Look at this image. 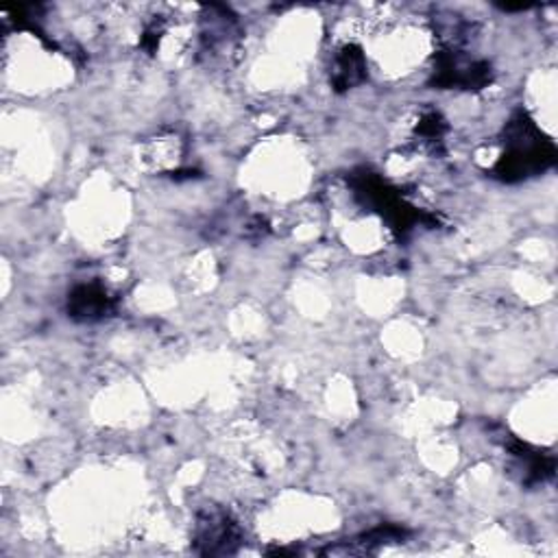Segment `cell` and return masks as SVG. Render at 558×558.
Returning <instances> with one entry per match:
<instances>
[{"mask_svg":"<svg viewBox=\"0 0 558 558\" xmlns=\"http://www.w3.org/2000/svg\"><path fill=\"white\" fill-rule=\"evenodd\" d=\"M506 151L495 166V175L504 181H519L554 166L556 149L543 138L525 112H517L506 127Z\"/></svg>","mask_w":558,"mask_h":558,"instance_id":"obj_1","label":"cell"},{"mask_svg":"<svg viewBox=\"0 0 558 558\" xmlns=\"http://www.w3.org/2000/svg\"><path fill=\"white\" fill-rule=\"evenodd\" d=\"M491 81V66L486 62L467 60L458 51H443L436 58L434 84L443 88H467L475 90Z\"/></svg>","mask_w":558,"mask_h":558,"instance_id":"obj_2","label":"cell"},{"mask_svg":"<svg viewBox=\"0 0 558 558\" xmlns=\"http://www.w3.org/2000/svg\"><path fill=\"white\" fill-rule=\"evenodd\" d=\"M68 310L79 321H97L112 313V300L99 284L79 287L68 302Z\"/></svg>","mask_w":558,"mask_h":558,"instance_id":"obj_3","label":"cell"},{"mask_svg":"<svg viewBox=\"0 0 558 558\" xmlns=\"http://www.w3.org/2000/svg\"><path fill=\"white\" fill-rule=\"evenodd\" d=\"M365 71H367V62L365 55L358 47H345L332 68V84L337 90H347L356 84H360L365 79Z\"/></svg>","mask_w":558,"mask_h":558,"instance_id":"obj_4","label":"cell"}]
</instances>
